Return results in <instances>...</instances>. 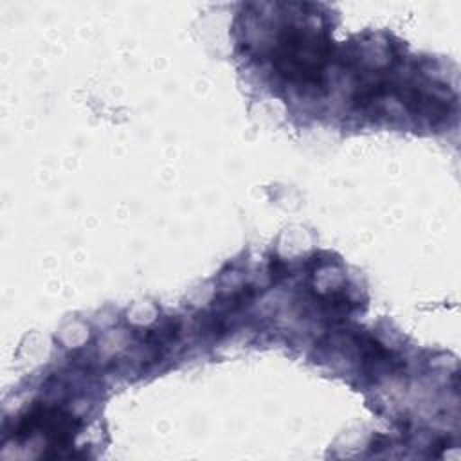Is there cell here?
<instances>
[{
	"mask_svg": "<svg viewBox=\"0 0 461 461\" xmlns=\"http://www.w3.org/2000/svg\"><path fill=\"white\" fill-rule=\"evenodd\" d=\"M330 58V43L304 27L286 25L272 50L277 74L295 85H321Z\"/></svg>",
	"mask_w": 461,
	"mask_h": 461,
	"instance_id": "6da1fadb",
	"label": "cell"
}]
</instances>
